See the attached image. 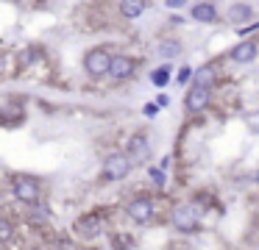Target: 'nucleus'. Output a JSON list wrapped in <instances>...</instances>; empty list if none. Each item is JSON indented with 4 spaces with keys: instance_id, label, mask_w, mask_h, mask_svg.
Here are the masks:
<instances>
[{
    "instance_id": "nucleus-1",
    "label": "nucleus",
    "mask_w": 259,
    "mask_h": 250,
    "mask_svg": "<svg viewBox=\"0 0 259 250\" xmlns=\"http://www.w3.org/2000/svg\"><path fill=\"white\" fill-rule=\"evenodd\" d=\"M12 194L17 203L23 206H34L42 200V183L39 178L34 175H25V172H14L12 175Z\"/></svg>"
},
{
    "instance_id": "nucleus-2",
    "label": "nucleus",
    "mask_w": 259,
    "mask_h": 250,
    "mask_svg": "<svg viewBox=\"0 0 259 250\" xmlns=\"http://www.w3.org/2000/svg\"><path fill=\"white\" fill-rule=\"evenodd\" d=\"M109 214H112V211H106V209L84 211V214L73 222L75 236H78V239H95V236H101V231H103V225H106Z\"/></svg>"
},
{
    "instance_id": "nucleus-3",
    "label": "nucleus",
    "mask_w": 259,
    "mask_h": 250,
    "mask_svg": "<svg viewBox=\"0 0 259 250\" xmlns=\"http://www.w3.org/2000/svg\"><path fill=\"white\" fill-rule=\"evenodd\" d=\"M131 170H134V164H131V159L125 153H109L106 159H103V167H101V181L103 183H117V181H123V178H128Z\"/></svg>"
},
{
    "instance_id": "nucleus-4",
    "label": "nucleus",
    "mask_w": 259,
    "mask_h": 250,
    "mask_svg": "<svg viewBox=\"0 0 259 250\" xmlns=\"http://www.w3.org/2000/svg\"><path fill=\"white\" fill-rule=\"evenodd\" d=\"M170 225L179 233H195L201 228V211L192 203H179L173 209V214H170Z\"/></svg>"
},
{
    "instance_id": "nucleus-5",
    "label": "nucleus",
    "mask_w": 259,
    "mask_h": 250,
    "mask_svg": "<svg viewBox=\"0 0 259 250\" xmlns=\"http://www.w3.org/2000/svg\"><path fill=\"white\" fill-rule=\"evenodd\" d=\"M125 214H128L131 222L145 225V222H151L153 217H156V200H153L151 194H137V197H131L128 203H125Z\"/></svg>"
},
{
    "instance_id": "nucleus-6",
    "label": "nucleus",
    "mask_w": 259,
    "mask_h": 250,
    "mask_svg": "<svg viewBox=\"0 0 259 250\" xmlns=\"http://www.w3.org/2000/svg\"><path fill=\"white\" fill-rule=\"evenodd\" d=\"M109 61H112L109 47H90L84 53V70H87V75H92V78L106 75V72H109Z\"/></svg>"
},
{
    "instance_id": "nucleus-7",
    "label": "nucleus",
    "mask_w": 259,
    "mask_h": 250,
    "mask_svg": "<svg viewBox=\"0 0 259 250\" xmlns=\"http://www.w3.org/2000/svg\"><path fill=\"white\" fill-rule=\"evenodd\" d=\"M125 156L131 159V164H142V161L151 156V139L145 133H134L125 144Z\"/></svg>"
},
{
    "instance_id": "nucleus-8",
    "label": "nucleus",
    "mask_w": 259,
    "mask_h": 250,
    "mask_svg": "<svg viewBox=\"0 0 259 250\" xmlns=\"http://www.w3.org/2000/svg\"><path fill=\"white\" fill-rule=\"evenodd\" d=\"M137 70V61L131 59V56H112V61H109V72L106 75L112 78V81H125V78H131Z\"/></svg>"
},
{
    "instance_id": "nucleus-9",
    "label": "nucleus",
    "mask_w": 259,
    "mask_h": 250,
    "mask_svg": "<svg viewBox=\"0 0 259 250\" xmlns=\"http://www.w3.org/2000/svg\"><path fill=\"white\" fill-rule=\"evenodd\" d=\"M209 106V89L203 86H192L190 92H187L184 97V109L190 111V114H198V111H203Z\"/></svg>"
},
{
    "instance_id": "nucleus-10",
    "label": "nucleus",
    "mask_w": 259,
    "mask_h": 250,
    "mask_svg": "<svg viewBox=\"0 0 259 250\" xmlns=\"http://www.w3.org/2000/svg\"><path fill=\"white\" fill-rule=\"evenodd\" d=\"M256 53H259L256 42H240L237 47H231V53H229V56L237 61V64H248V61L256 59Z\"/></svg>"
},
{
    "instance_id": "nucleus-11",
    "label": "nucleus",
    "mask_w": 259,
    "mask_h": 250,
    "mask_svg": "<svg viewBox=\"0 0 259 250\" xmlns=\"http://www.w3.org/2000/svg\"><path fill=\"white\" fill-rule=\"evenodd\" d=\"M120 14L125 17V20H137V17H142L145 14V9H148V0H120Z\"/></svg>"
},
{
    "instance_id": "nucleus-12",
    "label": "nucleus",
    "mask_w": 259,
    "mask_h": 250,
    "mask_svg": "<svg viewBox=\"0 0 259 250\" xmlns=\"http://www.w3.org/2000/svg\"><path fill=\"white\" fill-rule=\"evenodd\" d=\"M214 78H218V72H214L212 64L201 67V70H192V86H203V89H212Z\"/></svg>"
},
{
    "instance_id": "nucleus-13",
    "label": "nucleus",
    "mask_w": 259,
    "mask_h": 250,
    "mask_svg": "<svg viewBox=\"0 0 259 250\" xmlns=\"http://www.w3.org/2000/svg\"><path fill=\"white\" fill-rule=\"evenodd\" d=\"M190 14H192V20H198V22H214L218 20V9H214L212 3H206V0L192 6Z\"/></svg>"
},
{
    "instance_id": "nucleus-14",
    "label": "nucleus",
    "mask_w": 259,
    "mask_h": 250,
    "mask_svg": "<svg viewBox=\"0 0 259 250\" xmlns=\"http://www.w3.org/2000/svg\"><path fill=\"white\" fill-rule=\"evenodd\" d=\"M251 17H253V9H251L248 3H234V6L229 9V22H234L237 28H240L242 22H248Z\"/></svg>"
},
{
    "instance_id": "nucleus-15",
    "label": "nucleus",
    "mask_w": 259,
    "mask_h": 250,
    "mask_svg": "<svg viewBox=\"0 0 259 250\" xmlns=\"http://www.w3.org/2000/svg\"><path fill=\"white\" fill-rule=\"evenodd\" d=\"M170 72H173V70H170V64H162V67H156V70L151 72V83H153V86H159V89H164V86L170 83V78H173Z\"/></svg>"
},
{
    "instance_id": "nucleus-16",
    "label": "nucleus",
    "mask_w": 259,
    "mask_h": 250,
    "mask_svg": "<svg viewBox=\"0 0 259 250\" xmlns=\"http://www.w3.org/2000/svg\"><path fill=\"white\" fill-rule=\"evenodd\" d=\"M14 233H17V225H14V220H9V217H0V247L12 242Z\"/></svg>"
},
{
    "instance_id": "nucleus-17",
    "label": "nucleus",
    "mask_w": 259,
    "mask_h": 250,
    "mask_svg": "<svg viewBox=\"0 0 259 250\" xmlns=\"http://www.w3.org/2000/svg\"><path fill=\"white\" fill-rule=\"evenodd\" d=\"M179 53H181V44L176 42V39H162V42H159V56H162V59H176Z\"/></svg>"
},
{
    "instance_id": "nucleus-18",
    "label": "nucleus",
    "mask_w": 259,
    "mask_h": 250,
    "mask_svg": "<svg viewBox=\"0 0 259 250\" xmlns=\"http://www.w3.org/2000/svg\"><path fill=\"white\" fill-rule=\"evenodd\" d=\"M131 247H134L131 233H112V250H131Z\"/></svg>"
},
{
    "instance_id": "nucleus-19",
    "label": "nucleus",
    "mask_w": 259,
    "mask_h": 250,
    "mask_svg": "<svg viewBox=\"0 0 259 250\" xmlns=\"http://www.w3.org/2000/svg\"><path fill=\"white\" fill-rule=\"evenodd\" d=\"M148 175H151L153 186H164V183H167V175H164V170H159V167H151Z\"/></svg>"
},
{
    "instance_id": "nucleus-20",
    "label": "nucleus",
    "mask_w": 259,
    "mask_h": 250,
    "mask_svg": "<svg viewBox=\"0 0 259 250\" xmlns=\"http://www.w3.org/2000/svg\"><path fill=\"white\" fill-rule=\"evenodd\" d=\"M190 78H192V67H181V70H179V78H176V81H179V83H187Z\"/></svg>"
},
{
    "instance_id": "nucleus-21",
    "label": "nucleus",
    "mask_w": 259,
    "mask_h": 250,
    "mask_svg": "<svg viewBox=\"0 0 259 250\" xmlns=\"http://www.w3.org/2000/svg\"><path fill=\"white\" fill-rule=\"evenodd\" d=\"M259 28V22H251V25H240L237 28V33H240V36H245V33H253Z\"/></svg>"
},
{
    "instance_id": "nucleus-22",
    "label": "nucleus",
    "mask_w": 259,
    "mask_h": 250,
    "mask_svg": "<svg viewBox=\"0 0 259 250\" xmlns=\"http://www.w3.org/2000/svg\"><path fill=\"white\" fill-rule=\"evenodd\" d=\"M164 6L167 9H181V6H187V0H164Z\"/></svg>"
},
{
    "instance_id": "nucleus-23",
    "label": "nucleus",
    "mask_w": 259,
    "mask_h": 250,
    "mask_svg": "<svg viewBox=\"0 0 259 250\" xmlns=\"http://www.w3.org/2000/svg\"><path fill=\"white\" fill-rule=\"evenodd\" d=\"M156 111H159L156 103H148V106H145V117H156Z\"/></svg>"
},
{
    "instance_id": "nucleus-24",
    "label": "nucleus",
    "mask_w": 259,
    "mask_h": 250,
    "mask_svg": "<svg viewBox=\"0 0 259 250\" xmlns=\"http://www.w3.org/2000/svg\"><path fill=\"white\" fill-rule=\"evenodd\" d=\"M170 103V97L167 94H159V100H156V106H167Z\"/></svg>"
}]
</instances>
